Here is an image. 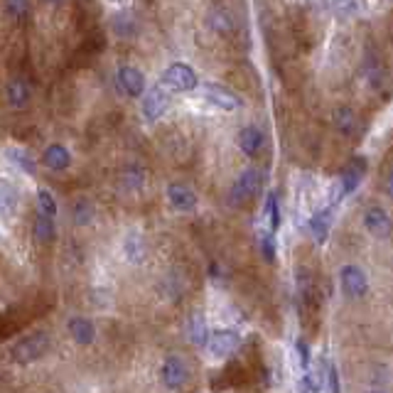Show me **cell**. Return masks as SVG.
Here are the masks:
<instances>
[{
  "instance_id": "6da1fadb",
  "label": "cell",
  "mask_w": 393,
  "mask_h": 393,
  "mask_svg": "<svg viewBox=\"0 0 393 393\" xmlns=\"http://www.w3.org/2000/svg\"><path fill=\"white\" fill-rule=\"evenodd\" d=\"M49 352V334L47 332H35V334L22 337L20 341H15L10 349V359L20 367L40 362L45 354Z\"/></svg>"
},
{
  "instance_id": "7a4b0ae2",
  "label": "cell",
  "mask_w": 393,
  "mask_h": 393,
  "mask_svg": "<svg viewBox=\"0 0 393 393\" xmlns=\"http://www.w3.org/2000/svg\"><path fill=\"white\" fill-rule=\"evenodd\" d=\"M339 288L344 293L347 300H362L364 295L369 293V275L364 268L354 263L341 265L339 270Z\"/></svg>"
},
{
  "instance_id": "3957f363",
  "label": "cell",
  "mask_w": 393,
  "mask_h": 393,
  "mask_svg": "<svg viewBox=\"0 0 393 393\" xmlns=\"http://www.w3.org/2000/svg\"><path fill=\"white\" fill-rule=\"evenodd\" d=\"M190 381V367L182 357L170 354V357L162 359L160 364V383L167 391H182Z\"/></svg>"
},
{
  "instance_id": "277c9868",
  "label": "cell",
  "mask_w": 393,
  "mask_h": 393,
  "mask_svg": "<svg viewBox=\"0 0 393 393\" xmlns=\"http://www.w3.org/2000/svg\"><path fill=\"white\" fill-rule=\"evenodd\" d=\"M261 190V172L249 167V170H243L241 175L236 177V182L231 185V192H229V202L233 207H241V204L251 202Z\"/></svg>"
},
{
  "instance_id": "5b68a950",
  "label": "cell",
  "mask_w": 393,
  "mask_h": 393,
  "mask_svg": "<svg viewBox=\"0 0 393 393\" xmlns=\"http://www.w3.org/2000/svg\"><path fill=\"white\" fill-rule=\"evenodd\" d=\"M162 86L172 88V91H192V88L199 86V79H196V72L185 62H175L165 69L162 74Z\"/></svg>"
},
{
  "instance_id": "8992f818",
  "label": "cell",
  "mask_w": 393,
  "mask_h": 393,
  "mask_svg": "<svg viewBox=\"0 0 393 393\" xmlns=\"http://www.w3.org/2000/svg\"><path fill=\"white\" fill-rule=\"evenodd\" d=\"M238 344H241V334H238L236 330H214L212 337H209V354H212L214 359H226L231 357L233 352L238 349Z\"/></svg>"
},
{
  "instance_id": "52a82bcc",
  "label": "cell",
  "mask_w": 393,
  "mask_h": 393,
  "mask_svg": "<svg viewBox=\"0 0 393 393\" xmlns=\"http://www.w3.org/2000/svg\"><path fill=\"white\" fill-rule=\"evenodd\" d=\"M364 229L378 241H386L393 236V222L383 207H369L364 212Z\"/></svg>"
},
{
  "instance_id": "ba28073f",
  "label": "cell",
  "mask_w": 393,
  "mask_h": 393,
  "mask_svg": "<svg viewBox=\"0 0 393 393\" xmlns=\"http://www.w3.org/2000/svg\"><path fill=\"white\" fill-rule=\"evenodd\" d=\"M167 202H170V207L175 209V212L180 214H190L196 209V192L192 190L190 185H185V182H170L167 185Z\"/></svg>"
},
{
  "instance_id": "9c48e42d",
  "label": "cell",
  "mask_w": 393,
  "mask_h": 393,
  "mask_svg": "<svg viewBox=\"0 0 393 393\" xmlns=\"http://www.w3.org/2000/svg\"><path fill=\"white\" fill-rule=\"evenodd\" d=\"M167 109H170V91H167L162 84L153 86L151 91L143 96V116L151 121V123L157 118H162Z\"/></svg>"
},
{
  "instance_id": "30bf717a",
  "label": "cell",
  "mask_w": 393,
  "mask_h": 393,
  "mask_svg": "<svg viewBox=\"0 0 393 393\" xmlns=\"http://www.w3.org/2000/svg\"><path fill=\"white\" fill-rule=\"evenodd\" d=\"M202 96L207 98L209 104L217 106V109H222V111L241 109V98H238L231 88L222 86V84H214V82L202 84Z\"/></svg>"
},
{
  "instance_id": "8fae6325",
  "label": "cell",
  "mask_w": 393,
  "mask_h": 393,
  "mask_svg": "<svg viewBox=\"0 0 393 393\" xmlns=\"http://www.w3.org/2000/svg\"><path fill=\"white\" fill-rule=\"evenodd\" d=\"M40 162H42V167H47L49 172H64V170L72 167V153H69L67 145L52 143V145H47L45 148Z\"/></svg>"
},
{
  "instance_id": "7c38bea8",
  "label": "cell",
  "mask_w": 393,
  "mask_h": 393,
  "mask_svg": "<svg viewBox=\"0 0 393 393\" xmlns=\"http://www.w3.org/2000/svg\"><path fill=\"white\" fill-rule=\"evenodd\" d=\"M67 332L74 339V344H79V347H91L93 341H96V325H93L88 317H82V315L69 317Z\"/></svg>"
},
{
  "instance_id": "4fadbf2b",
  "label": "cell",
  "mask_w": 393,
  "mask_h": 393,
  "mask_svg": "<svg viewBox=\"0 0 393 393\" xmlns=\"http://www.w3.org/2000/svg\"><path fill=\"white\" fill-rule=\"evenodd\" d=\"M116 82H118V88L130 98H140L145 91V77L140 69L135 67H121L118 74H116Z\"/></svg>"
},
{
  "instance_id": "5bb4252c",
  "label": "cell",
  "mask_w": 393,
  "mask_h": 393,
  "mask_svg": "<svg viewBox=\"0 0 393 393\" xmlns=\"http://www.w3.org/2000/svg\"><path fill=\"white\" fill-rule=\"evenodd\" d=\"M236 143L238 148H241L243 155H249V157H256L261 151H263V143H265V135L261 133L256 125H246V128L238 130L236 135Z\"/></svg>"
},
{
  "instance_id": "9a60e30c",
  "label": "cell",
  "mask_w": 393,
  "mask_h": 393,
  "mask_svg": "<svg viewBox=\"0 0 393 393\" xmlns=\"http://www.w3.org/2000/svg\"><path fill=\"white\" fill-rule=\"evenodd\" d=\"M6 96H8V104H10V109H15V111L27 109V104H30V98H32L30 84H27L22 77H13L10 82H8Z\"/></svg>"
},
{
  "instance_id": "2e32d148",
  "label": "cell",
  "mask_w": 393,
  "mask_h": 393,
  "mask_svg": "<svg viewBox=\"0 0 393 393\" xmlns=\"http://www.w3.org/2000/svg\"><path fill=\"white\" fill-rule=\"evenodd\" d=\"M123 256L128 263L133 265H140L145 261V256H148V246H145V238L143 233L138 231H128L123 238Z\"/></svg>"
},
{
  "instance_id": "e0dca14e",
  "label": "cell",
  "mask_w": 393,
  "mask_h": 393,
  "mask_svg": "<svg viewBox=\"0 0 393 393\" xmlns=\"http://www.w3.org/2000/svg\"><path fill=\"white\" fill-rule=\"evenodd\" d=\"M32 238L42 246H49L57 238V222L52 217H45V214L37 212L35 222H32Z\"/></svg>"
},
{
  "instance_id": "ac0fdd59",
  "label": "cell",
  "mask_w": 393,
  "mask_h": 393,
  "mask_svg": "<svg viewBox=\"0 0 393 393\" xmlns=\"http://www.w3.org/2000/svg\"><path fill=\"white\" fill-rule=\"evenodd\" d=\"M187 332H190L192 344H196V347H207L212 332H209V327H207V317H204V312H192L190 322H187Z\"/></svg>"
},
{
  "instance_id": "d6986e66",
  "label": "cell",
  "mask_w": 393,
  "mask_h": 393,
  "mask_svg": "<svg viewBox=\"0 0 393 393\" xmlns=\"http://www.w3.org/2000/svg\"><path fill=\"white\" fill-rule=\"evenodd\" d=\"M330 226H332V212L330 209H320L310 217V233L317 243H325L330 236Z\"/></svg>"
},
{
  "instance_id": "ffe728a7",
  "label": "cell",
  "mask_w": 393,
  "mask_h": 393,
  "mask_svg": "<svg viewBox=\"0 0 393 393\" xmlns=\"http://www.w3.org/2000/svg\"><path fill=\"white\" fill-rule=\"evenodd\" d=\"M17 190L10 180H3L0 177V214H6V217H13L17 209Z\"/></svg>"
},
{
  "instance_id": "44dd1931",
  "label": "cell",
  "mask_w": 393,
  "mask_h": 393,
  "mask_svg": "<svg viewBox=\"0 0 393 393\" xmlns=\"http://www.w3.org/2000/svg\"><path fill=\"white\" fill-rule=\"evenodd\" d=\"M93 217H96V209H93V204L88 202L86 196H82V199H77L72 207V219L77 226H88V224L93 222Z\"/></svg>"
},
{
  "instance_id": "7402d4cb",
  "label": "cell",
  "mask_w": 393,
  "mask_h": 393,
  "mask_svg": "<svg viewBox=\"0 0 393 393\" xmlns=\"http://www.w3.org/2000/svg\"><path fill=\"white\" fill-rule=\"evenodd\" d=\"M37 212L45 214V217H52V219H57V214H59L57 199H54V194L47 190V187H40V190H37Z\"/></svg>"
},
{
  "instance_id": "603a6c76",
  "label": "cell",
  "mask_w": 393,
  "mask_h": 393,
  "mask_svg": "<svg viewBox=\"0 0 393 393\" xmlns=\"http://www.w3.org/2000/svg\"><path fill=\"white\" fill-rule=\"evenodd\" d=\"M354 123H357V118H354V111L352 109H339L334 114V125H337V130H339V133L352 135Z\"/></svg>"
},
{
  "instance_id": "cb8c5ba5",
  "label": "cell",
  "mask_w": 393,
  "mask_h": 393,
  "mask_svg": "<svg viewBox=\"0 0 393 393\" xmlns=\"http://www.w3.org/2000/svg\"><path fill=\"white\" fill-rule=\"evenodd\" d=\"M123 185L128 187V190H140V187L145 185V172L143 167L138 165H130L123 170Z\"/></svg>"
},
{
  "instance_id": "d4e9b609",
  "label": "cell",
  "mask_w": 393,
  "mask_h": 393,
  "mask_svg": "<svg viewBox=\"0 0 393 393\" xmlns=\"http://www.w3.org/2000/svg\"><path fill=\"white\" fill-rule=\"evenodd\" d=\"M265 214H268L270 219V229H280V224H283V217H280V207H278V194L275 192H270L268 199H265Z\"/></svg>"
},
{
  "instance_id": "484cf974",
  "label": "cell",
  "mask_w": 393,
  "mask_h": 393,
  "mask_svg": "<svg viewBox=\"0 0 393 393\" xmlns=\"http://www.w3.org/2000/svg\"><path fill=\"white\" fill-rule=\"evenodd\" d=\"M6 10L10 17L15 20H22V17L30 13V0H6Z\"/></svg>"
},
{
  "instance_id": "4316f807",
  "label": "cell",
  "mask_w": 393,
  "mask_h": 393,
  "mask_svg": "<svg viewBox=\"0 0 393 393\" xmlns=\"http://www.w3.org/2000/svg\"><path fill=\"white\" fill-rule=\"evenodd\" d=\"M300 391L302 393H320L322 391V378L307 371L305 376L300 378Z\"/></svg>"
},
{
  "instance_id": "83f0119b",
  "label": "cell",
  "mask_w": 393,
  "mask_h": 393,
  "mask_svg": "<svg viewBox=\"0 0 393 393\" xmlns=\"http://www.w3.org/2000/svg\"><path fill=\"white\" fill-rule=\"evenodd\" d=\"M8 155H10L13 160H15V165H17V167H22V170H25V172H30V175H32V172H35V162H32V157L27 155V153L10 151V153H8Z\"/></svg>"
},
{
  "instance_id": "f1b7e54d",
  "label": "cell",
  "mask_w": 393,
  "mask_h": 393,
  "mask_svg": "<svg viewBox=\"0 0 393 393\" xmlns=\"http://www.w3.org/2000/svg\"><path fill=\"white\" fill-rule=\"evenodd\" d=\"M261 254H263V259L268 261V263L275 261V243H273V236H270V233H263V236H261Z\"/></svg>"
},
{
  "instance_id": "f546056e",
  "label": "cell",
  "mask_w": 393,
  "mask_h": 393,
  "mask_svg": "<svg viewBox=\"0 0 393 393\" xmlns=\"http://www.w3.org/2000/svg\"><path fill=\"white\" fill-rule=\"evenodd\" d=\"M327 386H330V393H341L339 371H337L334 364H330V369H327Z\"/></svg>"
},
{
  "instance_id": "4dcf8cb0",
  "label": "cell",
  "mask_w": 393,
  "mask_h": 393,
  "mask_svg": "<svg viewBox=\"0 0 393 393\" xmlns=\"http://www.w3.org/2000/svg\"><path fill=\"white\" fill-rule=\"evenodd\" d=\"M334 8L339 15H354L359 10V0H337Z\"/></svg>"
},
{
  "instance_id": "1f68e13d",
  "label": "cell",
  "mask_w": 393,
  "mask_h": 393,
  "mask_svg": "<svg viewBox=\"0 0 393 393\" xmlns=\"http://www.w3.org/2000/svg\"><path fill=\"white\" fill-rule=\"evenodd\" d=\"M295 349H298V357H300V367L302 369H310V347H307V341L305 339H298Z\"/></svg>"
},
{
  "instance_id": "d6a6232c",
  "label": "cell",
  "mask_w": 393,
  "mask_h": 393,
  "mask_svg": "<svg viewBox=\"0 0 393 393\" xmlns=\"http://www.w3.org/2000/svg\"><path fill=\"white\" fill-rule=\"evenodd\" d=\"M114 27L118 35H130L133 32V22H130V15H118L114 20Z\"/></svg>"
},
{
  "instance_id": "836d02e7",
  "label": "cell",
  "mask_w": 393,
  "mask_h": 393,
  "mask_svg": "<svg viewBox=\"0 0 393 393\" xmlns=\"http://www.w3.org/2000/svg\"><path fill=\"white\" fill-rule=\"evenodd\" d=\"M386 192H388V196H393V170L388 172V180H386Z\"/></svg>"
},
{
  "instance_id": "e575fe53",
  "label": "cell",
  "mask_w": 393,
  "mask_h": 393,
  "mask_svg": "<svg viewBox=\"0 0 393 393\" xmlns=\"http://www.w3.org/2000/svg\"><path fill=\"white\" fill-rule=\"evenodd\" d=\"M369 393H386V391H378V388H373V391H369Z\"/></svg>"
},
{
  "instance_id": "d590c367",
  "label": "cell",
  "mask_w": 393,
  "mask_h": 393,
  "mask_svg": "<svg viewBox=\"0 0 393 393\" xmlns=\"http://www.w3.org/2000/svg\"><path fill=\"white\" fill-rule=\"evenodd\" d=\"M45 3H62V0H45Z\"/></svg>"
}]
</instances>
